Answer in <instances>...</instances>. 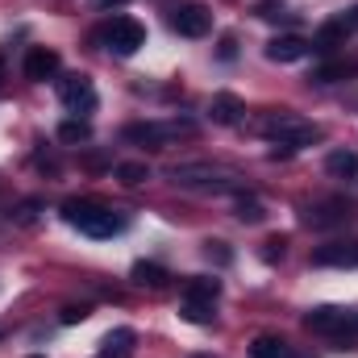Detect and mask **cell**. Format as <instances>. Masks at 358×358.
<instances>
[{"label": "cell", "instance_id": "cb8c5ba5", "mask_svg": "<svg viewBox=\"0 0 358 358\" xmlns=\"http://www.w3.org/2000/svg\"><path fill=\"white\" fill-rule=\"evenodd\" d=\"M183 321H192V325H208V321H213V304L183 300Z\"/></svg>", "mask_w": 358, "mask_h": 358}, {"label": "cell", "instance_id": "d4e9b609", "mask_svg": "<svg viewBox=\"0 0 358 358\" xmlns=\"http://www.w3.org/2000/svg\"><path fill=\"white\" fill-rule=\"evenodd\" d=\"M204 255H208V263H217V267H229V263H234V250H229L225 242H204Z\"/></svg>", "mask_w": 358, "mask_h": 358}, {"label": "cell", "instance_id": "3957f363", "mask_svg": "<svg viewBox=\"0 0 358 358\" xmlns=\"http://www.w3.org/2000/svg\"><path fill=\"white\" fill-rule=\"evenodd\" d=\"M63 221L76 225V229L88 234V238H113V234L125 229V221H121L113 208L96 204V200H67V204H63Z\"/></svg>", "mask_w": 358, "mask_h": 358}, {"label": "cell", "instance_id": "d590c367", "mask_svg": "<svg viewBox=\"0 0 358 358\" xmlns=\"http://www.w3.org/2000/svg\"><path fill=\"white\" fill-rule=\"evenodd\" d=\"M0 338H4V334H0Z\"/></svg>", "mask_w": 358, "mask_h": 358}, {"label": "cell", "instance_id": "30bf717a", "mask_svg": "<svg viewBox=\"0 0 358 358\" xmlns=\"http://www.w3.org/2000/svg\"><path fill=\"white\" fill-rule=\"evenodd\" d=\"M313 267H358V242H329L313 250Z\"/></svg>", "mask_w": 358, "mask_h": 358}, {"label": "cell", "instance_id": "ffe728a7", "mask_svg": "<svg viewBox=\"0 0 358 358\" xmlns=\"http://www.w3.org/2000/svg\"><path fill=\"white\" fill-rule=\"evenodd\" d=\"M346 34H350V29H346V21H329V25H321V29H317V38H313L308 46H313V50H321V55H329Z\"/></svg>", "mask_w": 358, "mask_h": 358}, {"label": "cell", "instance_id": "e0dca14e", "mask_svg": "<svg viewBox=\"0 0 358 358\" xmlns=\"http://www.w3.org/2000/svg\"><path fill=\"white\" fill-rule=\"evenodd\" d=\"M129 279H134L138 287H155V292H159V287H167V279H171V275L159 267V263H134Z\"/></svg>", "mask_w": 358, "mask_h": 358}, {"label": "cell", "instance_id": "4316f807", "mask_svg": "<svg viewBox=\"0 0 358 358\" xmlns=\"http://www.w3.org/2000/svg\"><path fill=\"white\" fill-rule=\"evenodd\" d=\"M88 317H92V313H88V304H67L59 321H63V325H80V321H88Z\"/></svg>", "mask_w": 358, "mask_h": 358}, {"label": "cell", "instance_id": "1f68e13d", "mask_svg": "<svg viewBox=\"0 0 358 358\" xmlns=\"http://www.w3.org/2000/svg\"><path fill=\"white\" fill-rule=\"evenodd\" d=\"M100 8H113V4H125V0H96Z\"/></svg>", "mask_w": 358, "mask_h": 358}, {"label": "cell", "instance_id": "4dcf8cb0", "mask_svg": "<svg viewBox=\"0 0 358 358\" xmlns=\"http://www.w3.org/2000/svg\"><path fill=\"white\" fill-rule=\"evenodd\" d=\"M342 21H346V29H355V25H358V8H350V13H346Z\"/></svg>", "mask_w": 358, "mask_h": 358}, {"label": "cell", "instance_id": "5b68a950", "mask_svg": "<svg viewBox=\"0 0 358 358\" xmlns=\"http://www.w3.org/2000/svg\"><path fill=\"white\" fill-rule=\"evenodd\" d=\"M100 38L108 42V50H117L121 59H129V55H138V50L146 46V25L134 21V17H113V25H108Z\"/></svg>", "mask_w": 358, "mask_h": 358}, {"label": "cell", "instance_id": "484cf974", "mask_svg": "<svg viewBox=\"0 0 358 358\" xmlns=\"http://www.w3.org/2000/svg\"><path fill=\"white\" fill-rule=\"evenodd\" d=\"M38 208H42V200H25V204H17L13 221H17V225H34V221H38Z\"/></svg>", "mask_w": 358, "mask_h": 358}, {"label": "cell", "instance_id": "277c9868", "mask_svg": "<svg viewBox=\"0 0 358 358\" xmlns=\"http://www.w3.org/2000/svg\"><path fill=\"white\" fill-rule=\"evenodd\" d=\"M192 134H196L192 121H138V125H125V142L150 146V150H159V146H167L176 138H192Z\"/></svg>", "mask_w": 358, "mask_h": 358}, {"label": "cell", "instance_id": "d6986e66", "mask_svg": "<svg viewBox=\"0 0 358 358\" xmlns=\"http://www.w3.org/2000/svg\"><path fill=\"white\" fill-rule=\"evenodd\" d=\"M250 358H296V355H292V346H287L283 338L263 334V338H255V342H250Z\"/></svg>", "mask_w": 358, "mask_h": 358}, {"label": "cell", "instance_id": "603a6c76", "mask_svg": "<svg viewBox=\"0 0 358 358\" xmlns=\"http://www.w3.org/2000/svg\"><path fill=\"white\" fill-rule=\"evenodd\" d=\"M88 138H92L88 121H63V125H59V142H71V146H76V142H88Z\"/></svg>", "mask_w": 358, "mask_h": 358}, {"label": "cell", "instance_id": "d6a6232c", "mask_svg": "<svg viewBox=\"0 0 358 358\" xmlns=\"http://www.w3.org/2000/svg\"><path fill=\"white\" fill-rule=\"evenodd\" d=\"M0 80H4V55H0Z\"/></svg>", "mask_w": 358, "mask_h": 358}, {"label": "cell", "instance_id": "5bb4252c", "mask_svg": "<svg viewBox=\"0 0 358 358\" xmlns=\"http://www.w3.org/2000/svg\"><path fill=\"white\" fill-rule=\"evenodd\" d=\"M134 342H138V334H134V329H108V334H104V342H100V355H104V358H129Z\"/></svg>", "mask_w": 358, "mask_h": 358}, {"label": "cell", "instance_id": "6da1fadb", "mask_svg": "<svg viewBox=\"0 0 358 358\" xmlns=\"http://www.w3.org/2000/svg\"><path fill=\"white\" fill-rule=\"evenodd\" d=\"M167 176L176 179L179 187H196V192H234V196H242V187H246V179L234 167H221V163H171Z\"/></svg>", "mask_w": 358, "mask_h": 358}, {"label": "cell", "instance_id": "7a4b0ae2", "mask_svg": "<svg viewBox=\"0 0 358 358\" xmlns=\"http://www.w3.org/2000/svg\"><path fill=\"white\" fill-rule=\"evenodd\" d=\"M259 134L267 142H275V146H292V150L321 142V125L308 121V117H300V113H267L259 121Z\"/></svg>", "mask_w": 358, "mask_h": 358}, {"label": "cell", "instance_id": "8fae6325", "mask_svg": "<svg viewBox=\"0 0 358 358\" xmlns=\"http://www.w3.org/2000/svg\"><path fill=\"white\" fill-rule=\"evenodd\" d=\"M308 50H313L308 38H300V34H283V38H271L267 42V59L271 63H300Z\"/></svg>", "mask_w": 358, "mask_h": 358}, {"label": "cell", "instance_id": "44dd1931", "mask_svg": "<svg viewBox=\"0 0 358 358\" xmlns=\"http://www.w3.org/2000/svg\"><path fill=\"white\" fill-rule=\"evenodd\" d=\"M234 217H238L242 225H263V221H267V208H263V200H255V196H238Z\"/></svg>", "mask_w": 358, "mask_h": 358}, {"label": "cell", "instance_id": "8992f818", "mask_svg": "<svg viewBox=\"0 0 358 358\" xmlns=\"http://www.w3.org/2000/svg\"><path fill=\"white\" fill-rule=\"evenodd\" d=\"M304 329H313V334H342V329H358V313L325 304V308H313V313L304 317Z\"/></svg>", "mask_w": 358, "mask_h": 358}, {"label": "cell", "instance_id": "836d02e7", "mask_svg": "<svg viewBox=\"0 0 358 358\" xmlns=\"http://www.w3.org/2000/svg\"><path fill=\"white\" fill-rule=\"evenodd\" d=\"M29 358H42V355H29Z\"/></svg>", "mask_w": 358, "mask_h": 358}, {"label": "cell", "instance_id": "7c38bea8", "mask_svg": "<svg viewBox=\"0 0 358 358\" xmlns=\"http://www.w3.org/2000/svg\"><path fill=\"white\" fill-rule=\"evenodd\" d=\"M242 113H246V108H242V100H238L234 92H217L213 104H208V117H213L217 125H238Z\"/></svg>", "mask_w": 358, "mask_h": 358}, {"label": "cell", "instance_id": "7402d4cb", "mask_svg": "<svg viewBox=\"0 0 358 358\" xmlns=\"http://www.w3.org/2000/svg\"><path fill=\"white\" fill-rule=\"evenodd\" d=\"M113 176L121 179L125 187H138V183H146V179H150V167L134 159V163H117V171H113Z\"/></svg>", "mask_w": 358, "mask_h": 358}, {"label": "cell", "instance_id": "2e32d148", "mask_svg": "<svg viewBox=\"0 0 358 358\" xmlns=\"http://www.w3.org/2000/svg\"><path fill=\"white\" fill-rule=\"evenodd\" d=\"M217 296H221V279H187L183 283V300H196V304H217Z\"/></svg>", "mask_w": 358, "mask_h": 358}, {"label": "cell", "instance_id": "e575fe53", "mask_svg": "<svg viewBox=\"0 0 358 358\" xmlns=\"http://www.w3.org/2000/svg\"><path fill=\"white\" fill-rule=\"evenodd\" d=\"M196 358H204V355H196Z\"/></svg>", "mask_w": 358, "mask_h": 358}, {"label": "cell", "instance_id": "9c48e42d", "mask_svg": "<svg viewBox=\"0 0 358 358\" xmlns=\"http://www.w3.org/2000/svg\"><path fill=\"white\" fill-rule=\"evenodd\" d=\"M50 76H59V50H50V46H34V50L25 55V80L46 84Z\"/></svg>", "mask_w": 358, "mask_h": 358}, {"label": "cell", "instance_id": "f546056e", "mask_svg": "<svg viewBox=\"0 0 358 358\" xmlns=\"http://www.w3.org/2000/svg\"><path fill=\"white\" fill-rule=\"evenodd\" d=\"M234 46H238V42H234V38H225V42H221V59H234V55H238Z\"/></svg>", "mask_w": 358, "mask_h": 358}, {"label": "cell", "instance_id": "ba28073f", "mask_svg": "<svg viewBox=\"0 0 358 358\" xmlns=\"http://www.w3.org/2000/svg\"><path fill=\"white\" fill-rule=\"evenodd\" d=\"M171 29L183 34V38H204L213 29V13L204 4H179L176 13H171Z\"/></svg>", "mask_w": 358, "mask_h": 358}, {"label": "cell", "instance_id": "83f0119b", "mask_svg": "<svg viewBox=\"0 0 358 358\" xmlns=\"http://www.w3.org/2000/svg\"><path fill=\"white\" fill-rule=\"evenodd\" d=\"M283 250H287V238H271L267 250H263V259H267V263H275V259H283Z\"/></svg>", "mask_w": 358, "mask_h": 358}, {"label": "cell", "instance_id": "8d00e7d4", "mask_svg": "<svg viewBox=\"0 0 358 358\" xmlns=\"http://www.w3.org/2000/svg\"><path fill=\"white\" fill-rule=\"evenodd\" d=\"M100 358H104V355H100Z\"/></svg>", "mask_w": 358, "mask_h": 358}, {"label": "cell", "instance_id": "52a82bcc", "mask_svg": "<svg viewBox=\"0 0 358 358\" xmlns=\"http://www.w3.org/2000/svg\"><path fill=\"white\" fill-rule=\"evenodd\" d=\"M59 100L71 113H92L96 108V88H92L88 76H63L59 80Z\"/></svg>", "mask_w": 358, "mask_h": 358}, {"label": "cell", "instance_id": "ac0fdd59", "mask_svg": "<svg viewBox=\"0 0 358 358\" xmlns=\"http://www.w3.org/2000/svg\"><path fill=\"white\" fill-rule=\"evenodd\" d=\"M350 76H358V63L338 59V63H325V67H317L308 80H313V84H338V80H350Z\"/></svg>", "mask_w": 358, "mask_h": 358}, {"label": "cell", "instance_id": "4fadbf2b", "mask_svg": "<svg viewBox=\"0 0 358 358\" xmlns=\"http://www.w3.org/2000/svg\"><path fill=\"white\" fill-rule=\"evenodd\" d=\"M350 204L346 200H329V204H321V208H308L304 213V221L308 225H317V229H325V225H342V221H350Z\"/></svg>", "mask_w": 358, "mask_h": 358}, {"label": "cell", "instance_id": "f1b7e54d", "mask_svg": "<svg viewBox=\"0 0 358 358\" xmlns=\"http://www.w3.org/2000/svg\"><path fill=\"white\" fill-rule=\"evenodd\" d=\"M259 17H267V21L287 17V13H283V0H263V4H259Z\"/></svg>", "mask_w": 358, "mask_h": 358}, {"label": "cell", "instance_id": "9a60e30c", "mask_svg": "<svg viewBox=\"0 0 358 358\" xmlns=\"http://www.w3.org/2000/svg\"><path fill=\"white\" fill-rule=\"evenodd\" d=\"M325 171L334 179H346V183H358V155L355 150H334L325 159Z\"/></svg>", "mask_w": 358, "mask_h": 358}]
</instances>
